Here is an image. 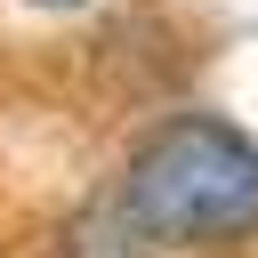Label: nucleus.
Segmentation results:
<instances>
[{
	"instance_id": "obj_2",
	"label": "nucleus",
	"mask_w": 258,
	"mask_h": 258,
	"mask_svg": "<svg viewBox=\"0 0 258 258\" xmlns=\"http://www.w3.org/2000/svg\"><path fill=\"white\" fill-rule=\"evenodd\" d=\"M145 250H153V242L129 226L121 202H113V210H89V218L64 234V258H145Z\"/></svg>"
},
{
	"instance_id": "obj_3",
	"label": "nucleus",
	"mask_w": 258,
	"mask_h": 258,
	"mask_svg": "<svg viewBox=\"0 0 258 258\" xmlns=\"http://www.w3.org/2000/svg\"><path fill=\"white\" fill-rule=\"evenodd\" d=\"M48 8H73V0H48Z\"/></svg>"
},
{
	"instance_id": "obj_1",
	"label": "nucleus",
	"mask_w": 258,
	"mask_h": 258,
	"mask_svg": "<svg viewBox=\"0 0 258 258\" xmlns=\"http://www.w3.org/2000/svg\"><path fill=\"white\" fill-rule=\"evenodd\" d=\"M121 210L145 242H242L258 234V145L218 113H169L137 137Z\"/></svg>"
}]
</instances>
